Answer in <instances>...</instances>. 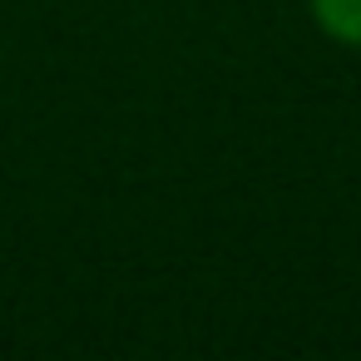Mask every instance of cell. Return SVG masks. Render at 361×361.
Wrapping results in <instances>:
<instances>
[{
	"label": "cell",
	"instance_id": "cell-1",
	"mask_svg": "<svg viewBox=\"0 0 361 361\" xmlns=\"http://www.w3.org/2000/svg\"><path fill=\"white\" fill-rule=\"evenodd\" d=\"M312 6H317V20H322L336 40L361 45V0H312Z\"/></svg>",
	"mask_w": 361,
	"mask_h": 361
}]
</instances>
